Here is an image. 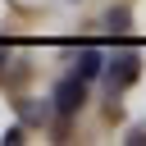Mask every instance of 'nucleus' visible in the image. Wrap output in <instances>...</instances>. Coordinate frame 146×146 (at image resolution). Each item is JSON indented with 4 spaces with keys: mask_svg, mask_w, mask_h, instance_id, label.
<instances>
[{
    "mask_svg": "<svg viewBox=\"0 0 146 146\" xmlns=\"http://www.w3.org/2000/svg\"><path fill=\"white\" fill-rule=\"evenodd\" d=\"M82 100H87V82H82L78 73H68V78H59V87L50 91V105H55V114H59V119H68V114H78V110H82Z\"/></svg>",
    "mask_w": 146,
    "mask_h": 146,
    "instance_id": "f03ea898",
    "label": "nucleus"
},
{
    "mask_svg": "<svg viewBox=\"0 0 146 146\" xmlns=\"http://www.w3.org/2000/svg\"><path fill=\"white\" fill-rule=\"evenodd\" d=\"M73 73H78L82 82L100 78V73H105V55H100L96 46H78V55H73Z\"/></svg>",
    "mask_w": 146,
    "mask_h": 146,
    "instance_id": "7ed1b4c3",
    "label": "nucleus"
},
{
    "mask_svg": "<svg viewBox=\"0 0 146 146\" xmlns=\"http://www.w3.org/2000/svg\"><path fill=\"white\" fill-rule=\"evenodd\" d=\"M5 59H9V46L0 41V73H5Z\"/></svg>",
    "mask_w": 146,
    "mask_h": 146,
    "instance_id": "6e6552de",
    "label": "nucleus"
},
{
    "mask_svg": "<svg viewBox=\"0 0 146 146\" xmlns=\"http://www.w3.org/2000/svg\"><path fill=\"white\" fill-rule=\"evenodd\" d=\"M137 73H141V55H137V50H119V55H110V59H105L110 96H114V91H123V87H132V82H137Z\"/></svg>",
    "mask_w": 146,
    "mask_h": 146,
    "instance_id": "f257e3e1",
    "label": "nucleus"
},
{
    "mask_svg": "<svg viewBox=\"0 0 146 146\" xmlns=\"http://www.w3.org/2000/svg\"><path fill=\"white\" fill-rule=\"evenodd\" d=\"M128 146H146V123H137V128L128 132Z\"/></svg>",
    "mask_w": 146,
    "mask_h": 146,
    "instance_id": "423d86ee",
    "label": "nucleus"
},
{
    "mask_svg": "<svg viewBox=\"0 0 146 146\" xmlns=\"http://www.w3.org/2000/svg\"><path fill=\"white\" fill-rule=\"evenodd\" d=\"M105 23H110V32H114V36H128V32H132V14H128L123 5H119V9H110V18H105Z\"/></svg>",
    "mask_w": 146,
    "mask_h": 146,
    "instance_id": "39448f33",
    "label": "nucleus"
},
{
    "mask_svg": "<svg viewBox=\"0 0 146 146\" xmlns=\"http://www.w3.org/2000/svg\"><path fill=\"white\" fill-rule=\"evenodd\" d=\"M18 114H23L27 123H46V119L55 114V105H50V100H32V96H23V100H18Z\"/></svg>",
    "mask_w": 146,
    "mask_h": 146,
    "instance_id": "20e7f679",
    "label": "nucleus"
},
{
    "mask_svg": "<svg viewBox=\"0 0 146 146\" xmlns=\"http://www.w3.org/2000/svg\"><path fill=\"white\" fill-rule=\"evenodd\" d=\"M0 141H5V146H18V141H23V128H9V132H5Z\"/></svg>",
    "mask_w": 146,
    "mask_h": 146,
    "instance_id": "0eeeda50",
    "label": "nucleus"
}]
</instances>
